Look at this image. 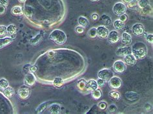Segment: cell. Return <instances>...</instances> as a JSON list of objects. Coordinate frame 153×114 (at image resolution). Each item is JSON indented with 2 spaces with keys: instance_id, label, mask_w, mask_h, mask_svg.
Returning a JSON list of instances; mask_svg holds the SVG:
<instances>
[{
  "instance_id": "obj_1",
  "label": "cell",
  "mask_w": 153,
  "mask_h": 114,
  "mask_svg": "<svg viewBox=\"0 0 153 114\" xmlns=\"http://www.w3.org/2000/svg\"><path fill=\"white\" fill-rule=\"evenodd\" d=\"M132 54L134 56L136 59H143L147 54L146 45L141 42L135 43L132 47Z\"/></svg>"
},
{
  "instance_id": "obj_2",
  "label": "cell",
  "mask_w": 153,
  "mask_h": 114,
  "mask_svg": "<svg viewBox=\"0 0 153 114\" xmlns=\"http://www.w3.org/2000/svg\"><path fill=\"white\" fill-rule=\"evenodd\" d=\"M49 39L58 44H63L66 42L67 36L63 31L56 29L50 34Z\"/></svg>"
},
{
  "instance_id": "obj_3",
  "label": "cell",
  "mask_w": 153,
  "mask_h": 114,
  "mask_svg": "<svg viewBox=\"0 0 153 114\" xmlns=\"http://www.w3.org/2000/svg\"><path fill=\"white\" fill-rule=\"evenodd\" d=\"M112 11L115 15L120 16L126 13L127 7L125 5V3L122 2H118L114 4L112 9Z\"/></svg>"
},
{
  "instance_id": "obj_4",
  "label": "cell",
  "mask_w": 153,
  "mask_h": 114,
  "mask_svg": "<svg viewBox=\"0 0 153 114\" xmlns=\"http://www.w3.org/2000/svg\"><path fill=\"white\" fill-rule=\"evenodd\" d=\"M114 71L117 74H123L126 70V64L122 60H117L112 65Z\"/></svg>"
},
{
  "instance_id": "obj_5",
  "label": "cell",
  "mask_w": 153,
  "mask_h": 114,
  "mask_svg": "<svg viewBox=\"0 0 153 114\" xmlns=\"http://www.w3.org/2000/svg\"><path fill=\"white\" fill-rule=\"evenodd\" d=\"M108 85L112 89H120L122 87V81L119 77L113 76L108 80Z\"/></svg>"
},
{
  "instance_id": "obj_6",
  "label": "cell",
  "mask_w": 153,
  "mask_h": 114,
  "mask_svg": "<svg viewBox=\"0 0 153 114\" xmlns=\"http://www.w3.org/2000/svg\"><path fill=\"white\" fill-rule=\"evenodd\" d=\"M18 94L20 99H27L30 95V90L27 85H23L18 89Z\"/></svg>"
},
{
  "instance_id": "obj_7",
  "label": "cell",
  "mask_w": 153,
  "mask_h": 114,
  "mask_svg": "<svg viewBox=\"0 0 153 114\" xmlns=\"http://www.w3.org/2000/svg\"><path fill=\"white\" fill-rule=\"evenodd\" d=\"M113 76V72L110 69L108 68H103L102 70H100L98 73V76L99 78L102 79L106 81H108V80Z\"/></svg>"
},
{
  "instance_id": "obj_8",
  "label": "cell",
  "mask_w": 153,
  "mask_h": 114,
  "mask_svg": "<svg viewBox=\"0 0 153 114\" xmlns=\"http://www.w3.org/2000/svg\"><path fill=\"white\" fill-rule=\"evenodd\" d=\"M121 36L120 32L117 30L111 31L107 36L108 41L111 44L117 43L120 40Z\"/></svg>"
},
{
  "instance_id": "obj_9",
  "label": "cell",
  "mask_w": 153,
  "mask_h": 114,
  "mask_svg": "<svg viewBox=\"0 0 153 114\" xmlns=\"http://www.w3.org/2000/svg\"><path fill=\"white\" fill-rule=\"evenodd\" d=\"M132 32L136 36H142L145 32V27L141 23H136L132 27Z\"/></svg>"
},
{
  "instance_id": "obj_10",
  "label": "cell",
  "mask_w": 153,
  "mask_h": 114,
  "mask_svg": "<svg viewBox=\"0 0 153 114\" xmlns=\"http://www.w3.org/2000/svg\"><path fill=\"white\" fill-rule=\"evenodd\" d=\"M36 79L33 73L29 72L25 75L24 78V83L28 87H32L35 84Z\"/></svg>"
},
{
  "instance_id": "obj_11",
  "label": "cell",
  "mask_w": 153,
  "mask_h": 114,
  "mask_svg": "<svg viewBox=\"0 0 153 114\" xmlns=\"http://www.w3.org/2000/svg\"><path fill=\"white\" fill-rule=\"evenodd\" d=\"M97 30V37L100 39H106L109 33L108 29L105 26H99L98 28H96Z\"/></svg>"
},
{
  "instance_id": "obj_12",
  "label": "cell",
  "mask_w": 153,
  "mask_h": 114,
  "mask_svg": "<svg viewBox=\"0 0 153 114\" xmlns=\"http://www.w3.org/2000/svg\"><path fill=\"white\" fill-rule=\"evenodd\" d=\"M116 54L120 57H125L127 55L132 54L131 47H123L118 48L116 51Z\"/></svg>"
},
{
  "instance_id": "obj_13",
  "label": "cell",
  "mask_w": 153,
  "mask_h": 114,
  "mask_svg": "<svg viewBox=\"0 0 153 114\" xmlns=\"http://www.w3.org/2000/svg\"><path fill=\"white\" fill-rule=\"evenodd\" d=\"M136 58L132 54H130L124 57V63L128 66H134L136 64Z\"/></svg>"
},
{
  "instance_id": "obj_14",
  "label": "cell",
  "mask_w": 153,
  "mask_h": 114,
  "mask_svg": "<svg viewBox=\"0 0 153 114\" xmlns=\"http://www.w3.org/2000/svg\"><path fill=\"white\" fill-rule=\"evenodd\" d=\"M98 88V85L96 81L94 79H90L86 83L85 89L89 92H92Z\"/></svg>"
},
{
  "instance_id": "obj_15",
  "label": "cell",
  "mask_w": 153,
  "mask_h": 114,
  "mask_svg": "<svg viewBox=\"0 0 153 114\" xmlns=\"http://www.w3.org/2000/svg\"><path fill=\"white\" fill-rule=\"evenodd\" d=\"M7 34H9L10 38L14 39L16 38L17 35V28L14 25V24H10L8 27H7Z\"/></svg>"
},
{
  "instance_id": "obj_16",
  "label": "cell",
  "mask_w": 153,
  "mask_h": 114,
  "mask_svg": "<svg viewBox=\"0 0 153 114\" xmlns=\"http://www.w3.org/2000/svg\"><path fill=\"white\" fill-rule=\"evenodd\" d=\"M121 41L126 45H129L132 43V36L127 33V32H123V33L121 36Z\"/></svg>"
},
{
  "instance_id": "obj_17",
  "label": "cell",
  "mask_w": 153,
  "mask_h": 114,
  "mask_svg": "<svg viewBox=\"0 0 153 114\" xmlns=\"http://www.w3.org/2000/svg\"><path fill=\"white\" fill-rule=\"evenodd\" d=\"M49 112L52 114H58L62 112V108L59 104L54 103L52 104L49 107Z\"/></svg>"
},
{
  "instance_id": "obj_18",
  "label": "cell",
  "mask_w": 153,
  "mask_h": 114,
  "mask_svg": "<svg viewBox=\"0 0 153 114\" xmlns=\"http://www.w3.org/2000/svg\"><path fill=\"white\" fill-rule=\"evenodd\" d=\"M13 41V39L10 37H5L3 38H0V49L5 47L10 44Z\"/></svg>"
},
{
  "instance_id": "obj_19",
  "label": "cell",
  "mask_w": 153,
  "mask_h": 114,
  "mask_svg": "<svg viewBox=\"0 0 153 114\" xmlns=\"http://www.w3.org/2000/svg\"><path fill=\"white\" fill-rule=\"evenodd\" d=\"M100 22L103 24L104 26H108L112 23V20L109 16L107 14H103L101 17H100Z\"/></svg>"
},
{
  "instance_id": "obj_20",
  "label": "cell",
  "mask_w": 153,
  "mask_h": 114,
  "mask_svg": "<svg viewBox=\"0 0 153 114\" xmlns=\"http://www.w3.org/2000/svg\"><path fill=\"white\" fill-rule=\"evenodd\" d=\"M14 93H15L14 89L13 87H10L9 86L7 88H6L5 89L3 90V94L9 99L13 98L14 95Z\"/></svg>"
},
{
  "instance_id": "obj_21",
  "label": "cell",
  "mask_w": 153,
  "mask_h": 114,
  "mask_svg": "<svg viewBox=\"0 0 153 114\" xmlns=\"http://www.w3.org/2000/svg\"><path fill=\"white\" fill-rule=\"evenodd\" d=\"M114 27L116 29V30L117 31H121L123 30L125 28V23L122 22V21H120V19H116V21L114 22Z\"/></svg>"
},
{
  "instance_id": "obj_22",
  "label": "cell",
  "mask_w": 153,
  "mask_h": 114,
  "mask_svg": "<svg viewBox=\"0 0 153 114\" xmlns=\"http://www.w3.org/2000/svg\"><path fill=\"white\" fill-rule=\"evenodd\" d=\"M78 22L79 26H81L83 28L87 27L89 25V21L87 18L84 17V16H79L78 19Z\"/></svg>"
},
{
  "instance_id": "obj_23",
  "label": "cell",
  "mask_w": 153,
  "mask_h": 114,
  "mask_svg": "<svg viewBox=\"0 0 153 114\" xmlns=\"http://www.w3.org/2000/svg\"><path fill=\"white\" fill-rule=\"evenodd\" d=\"M11 13L14 16H19L23 14V9L20 6H14L11 9Z\"/></svg>"
},
{
  "instance_id": "obj_24",
  "label": "cell",
  "mask_w": 153,
  "mask_h": 114,
  "mask_svg": "<svg viewBox=\"0 0 153 114\" xmlns=\"http://www.w3.org/2000/svg\"><path fill=\"white\" fill-rule=\"evenodd\" d=\"M126 97H127V99H128V100L134 101V100L138 99L139 95L137 93H136V92H127L126 93Z\"/></svg>"
},
{
  "instance_id": "obj_25",
  "label": "cell",
  "mask_w": 153,
  "mask_h": 114,
  "mask_svg": "<svg viewBox=\"0 0 153 114\" xmlns=\"http://www.w3.org/2000/svg\"><path fill=\"white\" fill-rule=\"evenodd\" d=\"M91 92H92V93H91L92 97H93V99H94L96 100L100 99L102 96V92L100 88H98L97 89H96L95 90L92 91Z\"/></svg>"
},
{
  "instance_id": "obj_26",
  "label": "cell",
  "mask_w": 153,
  "mask_h": 114,
  "mask_svg": "<svg viewBox=\"0 0 153 114\" xmlns=\"http://www.w3.org/2000/svg\"><path fill=\"white\" fill-rule=\"evenodd\" d=\"M54 87L58 88H60L64 84V81L61 77H56V78L53 80V82H52Z\"/></svg>"
},
{
  "instance_id": "obj_27",
  "label": "cell",
  "mask_w": 153,
  "mask_h": 114,
  "mask_svg": "<svg viewBox=\"0 0 153 114\" xmlns=\"http://www.w3.org/2000/svg\"><path fill=\"white\" fill-rule=\"evenodd\" d=\"M43 39V35L42 34H39L37 36L34 37V38L30 39V44H33V45H36V44H39L41 41Z\"/></svg>"
},
{
  "instance_id": "obj_28",
  "label": "cell",
  "mask_w": 153,
  "mask_h": 114,
  "mask_svg": "<svg viewBox=\"0 0 153 114\" xmlns=\"http://www.w3.org/2000/svg\"><path fill=\"white\" fill-rule=\"evenodd\" d=\"M48 107V103H43L42 104H40L39 107L36 108V113H43Z\"/></svg>"
},
{
  "instance_id": "obj_29",
  "label": "cell",
  "mask_w": 153,
  "mask_h": 114,
  "mask_svg": "<svg viewBox=\"0 0 153 114\" xmlns=\"http://www.w3.org/2000/svg\"><path fill=\"white\" fill-rule=\"evenodd\" d=\"M138 7V0H132L128 3H127V7L128 9L134 10Z\"/></svg>"
},
{
  "instance_id": "obj_30",
  "label": "cell",
  "mask_w": 153,
  "mask_h": 114,
  "mask_svg": "<svg viewBox=\"0 0 153 114\" xmlns=\"http://www.w3.org/2000/svg\"><path fill=\"white\" fill-rule=\"evenodd\" d=\"M109 96L111 97L112 99H113L116 100V101L120 100V98H121L120 93L118 92L115 91V90H112V91L110 92Z\"/></svg>"
},
{
  "instance_id": "obj_31",
  "label": "cell",
  "mask_w": 153,
  "mask_h": 114,
  "mask_svg": "<svg viewBox=\"0 0 153 114\" xmlns=\"http://www.w3.org/2000/svg\"><path fill=\"white\" fill-rule=\"evenodd\" d=\"M150 5V2L149 0H140L138 1V7L143 9Z\"/></svg>"
},
{
  "instance_id": "obj_32",
  "label": "cell",
  "mask_w": 153,
  "mask_h": 114,
  "mask_svg": "<svg viewBox=\"0 0 153 114\" xmlns=\"http://www.w3.org/2000/svg\"><path fill=\"white\" fill-rule=\"evenodd\" d=\"M88 37L92 39L96 38L97 37V30H96V28L95 27L91 28L88 32Z\"/></svg>"
},
{
  "instance_id": "obj_33",
  "label": "cell",
  "mask_w": 153,
  "mask_h": 114,
  "mask_svg": "<svg viewBox=\"0 0 153 114\" xmlns=\"http://www.w3.org/2000/svg\"><path fill=\"white\" fill-rule=\"evenodd\" d=\"M9 86V81L5 78H1L0 79V88L4 90Z\"/></svg>"
},
{
  "instance_id": "obj_34",
  "label": "cell",
  "mask_w": 153,
  "mask_h": 114,
  "mask_svg": "<svg viewBox=\"0 0 153 114\" xmlns=\"http://www.w3.org/2000/svg\"><path fill=\"white\" fill-rule=\"evenodd\" d=\"M86 83H87V81L84 79H79L78 82V88L79 90H85V86H86Z\"/></svg>"
},
{
  "instance_id": "obj_35",
  "label": "cell",
  "mask_w": 153,
  "mask_h": 114,
  "mask_svg": "<svg viewBox=\"0 0 153 114\" xmlns=\"http://www.w3.org/2000/svg\"><path fill=\"white\" fill-rule=\"evenodd\" d=\"M25 14L27 18H30L33 17V11L31 9V8L29 7H25Z\"/></svg>"
},
{
  "instance_id": "obj_36",
  "label": "cell",
  "mask_w": 153,
  "mask_h": 114,
  "mask_svg": "<svg viewBox=\"0 0 153 114\" xmlns=\"http://www.w3.org/2000/svg\"><path fill=\"white\" fill-rule=\"evenodd\" d=\"M7 34V27L5 25H0V37H4Z\"/></svg>"
},
{
  "instance_id": "obj_37",
  "label": "cell",
  "mask_w": 153,
  "mask_h": 114,
  "mask_svg": "<svg viewBox=\"0 0 153 114\" xmlns=\"http://www.w3.org/2000/svg\"><path fill=\"white\" fill-rule=\"evenodd\" d=\"M98 106V108L102 110H105L107 108V104L106 102H104V101L100 102V103H99Z\"/></svg>"
},
{
  "instance_id": "obj_38",
  "label": "cell",
  "mask_w": 153,
  "mask_h": 114,
  "mask_svg": "<svg viewBox=\"0 0 153 114\" xmlns=\"http://www.w3.org/2000/svg\"><path fill=\"white\" fill-rule=\"evenodd\" d=\"M96 82H97V84L98 85V87H103V86H105V85L107 81L102 79L98 78V79L96 81Z\"/></svg>"
},
{
  "instance_id": "obj_39",
  "label": "cell",
  "mask_w": 153,
  "mask_h": 114,
  "mask_svg": "<svg viewBox=\"0 0 153 114\" xmlns=\"http://www.w3.org/2000/svg\"><path fill=\"white\" fill-rule=\"evenodd\" d=\"M118 108L115 104H111L109 107H108V111L111 113H115L117 111Z\"/></svg>"
},
{
  "instance_id": "obj_40",
  "label": "cell",
  "mask_w": 153,
  "mask_h": 114,
  "mask_svg": "<svg viewBox=\"0 0 153 114\" xmlns=\"http://www.w3.org/2000/svg\"><path fill=\"white\" fill-rule=\"evenodd\" d=\"M146 39L148 43L152 44L153 43V35L152 34H148L147 36H146Z\"/></svg>"
},
{
  "instance_id": "obj_41",
  "label": "cell",
  "mask_w": 153,
  "mask_h": 114,
  "mask_svg": "<svg viewBox=\"0 0 153 114\" xmlns=\"http://www.w3.org/2000/svg\"><path fill=\"white\" fill-rule=\"evenodd\" d=\"M38 70V67L36 65H29V67H28V70L29 72H35Z\"/></svg>"
},
{
  "instance_id": "obj_42",
  "label": "cell",
  "mask_w": 153,
  "mask_h": 114,
  "mask_svg": "<svg viewBox=\"0 0 153 114\" xmlns=\"http://www.w3.org/2000/svg\"><path fill=\"white\" fill-rule=\"evenodd\" d=\"M75 32L77 34H82L84 32V28L81 26H78L75 28Z\"/></svg>"
},
{
  "instance_id": "obj_43",
  "label": "cell",
  "mask_w": 153,
  "mask_h": 114,
  "mask_svg": "<svg viewBox=\"0 0 153 114\" xmlns=\"http://www.w3.org/2000/svg\"><path fill=\"white\" fill-rule=\"evenodd\" d=\"M119 19L120 20V21H122L123 23L126 22L127 21V19H128V16L126 13H125V14H123L122 15L120 16Z\"/></svg>"
},
{
  "instance_id": "obj_44",
  "label": "cell",
  "mask_w": 153,
  "mask_h": 114,
  "mask_svg": "<svg viewBox=\"0 0 153 114\" xmlns=\"http://www.w3.org/2000/svg\"><path fill=\"white\" fill-rule=\"evenodd\" d=\"M9 5V0H0V6L7 8Z\"/></svg>"
},
{
  "instance_id": "obj_45",
  "label": "cell",
  "mask_w": 153,
  "mask_h": 114,
  "mask_svg": "<svg viewBox=\"0 0 153 114\" xmlns=\"http://www.w3.org/2000/svg\"><path fill=\"white\" fill-rule=\"evenodd\" d=\"M99 18V16L98 14L94 13L91 15V19L94 20V21H97Z\"/></svg>"
},
{
  "instance_id": "obj_46",
  "label": "cell",
  "mask_w": 153,
  "mask_h": 114,
  "mask_svg": "<svg viewBox=\"0 0 153 114\" xmlns=\"http://www.w3.org/2000/svg\"><path fill=\"white\" fill-rule=\"evenodd\" d=\"M144 107H145V108H146V110L147 112H150L152 110V106L149 103L146 104V105H145Z\"/></svg>"
},
{
  "instance_id": "obj_47",
  "label": "cell",
  "mask_w": 153,
  "mask_h": 114,
  "mask_svg": "<svg viewBox=\"0 0 153 114\" xmlns=\"http://www.w3.org/2000/svg\"><path fill=\"white\" fill-rule=\"evenodd\" d=\"M6 8L3 6H0V15H3L5 13Z\"/></svg>"
},
{
  "instance_id": "obj_48",
  "label": "cell",
  "mask_w": 153,
  "mask_h": 114,
  "mask_svg": "<svg viewBox=\"0 0 153 114\" xmlns=\"http://www.w3.org/2000/svg\"><path fill=\"white\" fill-rule=\"evenodd\" d=\"M122 1L123 2V3H128L132 1V0H122Z\"/></svg>"
},
{
  "instance_id": "obj_49",
  "label": "cell",
  "mask_w": 153,
  "mask_h": 114,
  "mask_svg": "<svg viewBox=\"0 0 153 114\" xmlns=\"http://www.w3.org/2000/svg\"><path fill=\"white\" fill-rule=\"evenodd\" d=\"M18 1H19V3H25V2L26 1V0H18Z\"/></svg>"
},
{
  "instance_id": "obj_50",
  "label": "cell",
  "mask_w": 153,
  "mask_h": 114,
  "mask_svg": "<svg viewBox=\"0 0 153 114\" xmlns=\"http://www.w3.org/2000/svg\"><path fill=\"white\" fill-rule=\"evenodd\" d=\"M91 1H93V2H96V1H98L100 0H91Z\"/></svg>"
}]
</instances>
